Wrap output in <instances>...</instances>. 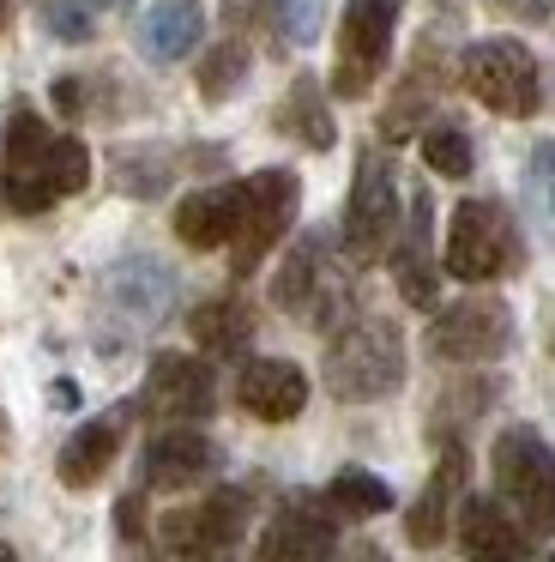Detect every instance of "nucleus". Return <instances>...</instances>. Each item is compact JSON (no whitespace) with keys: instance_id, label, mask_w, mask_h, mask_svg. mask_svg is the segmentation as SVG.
I'll return each mask as SVG.
<instances>
[{"instance_id":"f257e3e1","label":"nucleus","mask_w":555,"mask_h":562,"mask_svg":"<svg viewBox=\"0 0 555 562\" xmlns=\"http://www.w3.org/2000/svg\"><path fill=\"white\" fill-rule=\"evenodd\" d=\"M91 182V151L84 139L55 134L36 110H12L7 139H0V194L19 218H36V212L72 200Z\"/></svg>"},{"instance_id":"f03ea898","label":"nucleus","mask_w":555,"mask_h":562,"mask_svg":"<svg viewBox=\"0 0 555 562\" xmlns=\"http://www.w3.org/2000/svg\"><path fill=\"white\" fill-rule=\"evenodd\" d=\"M326 387L344 405H369L405 387V333L386 315L344 321L338 339L326 345Z\"/></svg>"},{"instance_id":"7ed1b4c3","label":"nucleus","mask_w":555,"mask_h":562,"mask_svg":"<svg viewBox=\"0 0 555 562\" xmlns=\"http://www.w3.org/2000/svg\"><path fill=\"white\" fill-rule=\"evenodd\" d=\"M458 86H465L483 110L507 115V122H525V115H537V103H543L537 61H531V49L513 43V37L465 43V55H458Z\"/></svg>"},{"instance_id":"20e7f679","label":"nucleus","mask_w":555,"mask_h":562,"mask_svg":"<svg viewBox=\"0 0 555 562\" xmlns=\"http://www.w3.org/2000/svg\"><path fill=\"white\" fill-rule=\"evenodd\" d=\"M302 182L296 170H253L236 182V231H229V272L248 279L278 243H284L290 218H296Z\"/></svg>"},{"instance_id":"39448f33","label":"nucleus","mask_w":555,"mask_h":562,"mask_svg":"<svg viewBox=\"0 0 555 562\" xmlns=\"http://www.w3.org/2000/svg\"><path fill=\"white\" fill-rule=\"evenodd\" d=\"M272 303L284 308V315H296V321L326 327V333L344 327V315H350V284H344V272L332 267V236H326V231H308L296 248H290V260L278 267Z\"/></svg>"},{"instance_id":"423d86ee","label":"nucleus","mask_w":555,"mask_h":562,"mask_svg":"<svg viewBox=\"0 0 555 562\" xmlns=\"http://www.w3.org/2000/svg\"><path fill=\"white\" fill-rule=\"evenodd\" d=\"M495 490L519 508L525 532H550L555 538V448L537 436L531 424H513L495 436Z\"/></svg>"},{"instance_id":"0eeeda50","label":"nucleus","mask_w":555,"mask_h":562,"mask_svg":"<svg viewBox=\"0 0 555 562\" xmlns=\"http://www.w3.org/2000/svg\"><path fill=\"white\" fill-rule=\"evenodd\" d=\"M393 243H398V170L381 146H362L344 206V255L350 267H374Z\"/></svg>"},{"instance_id":"6e6552de","label":"nucleus","mask_w":555,"mask_h":562,"mask_svg":"<svg viewBox=\"0 0 555 562\" xmlns=\"http://www.w3.org/2000/svg\"><path fill=\"white\" fill-rule=\"evenodd\" d=\"M441 267L465 284H489L519 267V231L513 212L501 200H458L453 224H446V255Z\"/></svg>"},{"instance_id":"1a4fd4ad","label":"nucleus","mask_w":555,"mask_h":562,"mask_svg":"<svg viewBox=\"0 0 555 562\" xmlns=\"http://www.w3.org/2000/svg\"><path fill=\"white\" fill-rule=\"evenodd\" d=\"M405 0H350L338 19V55H332V91L338 98H362L374 79L386 74V49Z\"/></svg>"},{"instance_id":"9d476101","label":"nucleus","mask_w":555,"mask_h":562,"mask_svg":"<svg viewBox=\"0 0 555 562\" xmlns=\"http://www.w3.org/2000/svg\"><path fill=\"white\" fill-rule=\"evenodd\" d=\"M241 526H248V496L241 490H212L193 508L163 514V550L175 562H229V550L241 544Z\"/></svg>"},{"instance_id":"9b49d317","label":"nucleus","mask_w":555,"mask_h":562,"mask_svg":"<svg viewBox=\"0 0 555 562\" xmlns=\"http://www.w3.org/2000/svg\"><path fill=\"white\" fill-rule=\"evenodd\" d=\"M513 345V308L501 296H465L429 321V351L441 363H495Z\"/></svg>"},{"instance_id":"f8f14e48","label":"nucleus","mask_w":555,"mask_h":562,"mask_svg":"<svg viewBox=\"0 0 555 562\" xmlns=\"http://www.w3.org/2000/svg\"><path fill=\"white\" fill-rule=\"evenodd\" d=\"M217 405L212 387V369L188 351H157L151 369H145V387H139V412L151 424H205Z\"/></svg>"},{"instance_id":"ddd939ff","label":"nucleus","mask_w":555,"mask_h":562,"mask_svg":"<svg viewBox=\"0 0 555 562\" xmlns=\"http://www.w3.org/2000/svg\"><path fill=\"white\" fill-rule=\"evenodd\" d=\"M338 550V526H332V502L314 496H290L284 508L265 520L253 562H332Z\"/></svg>"},{"instance_id":"4468645a","label":"nucleus","mask_w":555,"mask_h":562,"mask_svg":"<svg viewBox=\"0 0 555 562\" xmlns=\"http://www.w3.org/2000/svg\"><path fill=\"white\" fill-rule=\"evenodd\" d=\"M217 448L193 424H163L139 453V490H193L200 477H212Z\"/></svg>"},{"instance_id":"2eb2a0df","label":"nucleus","mask_w":555,"mask_h":562,"mask_svg":"<svg viewBox=\"0 0 555 562\" xmlns=\"http://www.w3.org/2000/svg\"><path fill=\"white\" fill-rule=\"evenodd\" d=\"M236 405L260 424H290L308 405V375L290 357H248L236 375Z\"/></svg>"},{"instance_id":"dca6fc26","label":"nucleus","mask_w":555,"mask_h":562,"mask_svg":"<svg viewBox=\"0 0 555 562\" xmlns=\"http://www.w3.org/2000/svg\"><path fill=\"white\" fill-rule=\"evenodd\" d=\"M103 291L133 327H157V321L169 315V303H175V272H169L163 260H151V255H127V260L109 267Z\"/></svg>"},{"instance_id":"f3484780","label":"nucleus","mask_w":555,"mask_h":562,"mask_svg":"<svg viewBox=\"0 0 555 562\" xmlns=\"http://www.w3.org/2000/svg\"><path fill=\"white\" fill-rule=\"evenodd\" d=\"M458 544L471 562H531V538L495 496H465L458 508Z\"/></svg>"},{"instance_id":"a211bd4d","label":"nucleus","mask_w":555,"mask_h":562,"mask_svg":"<svg viewBox=\"0 0 555 562\" xmlns=\"http://www.w3.org/2000/svg\"><path fill=\"white\" fill-rule=\"evenodd\" d=\"M127 417H133V405H115V412H103V417H91V424H79L67 436V448H60V460H55V472H60V484L67 490H91L97 477L115 465V453H121V429H127Z\"/></svg>"},{"instance_id":"6ab92c4d","label":"nucleus","mask_w":555,"mask_h":562,"mask_svg":"<svg viewBox=\"0 0 555 562\" xmlns=\"http://www.w3.org/2000/svg\"><path fill=\"white\" fill-rule=\"evenodd\" d=\"M458 484H465V448H458V441H446L441 460H434V472H429V484H422V496L410 502V514H405V538L417 550H434L446 538Z\"/></svg>"},{"instance_id":"aec40b11","label":"nucleus","mask_w":555,"mask_h":562,"mask_svg":"<svg viewBox=\"0 0 555 562\" xmlns=\"http://www.w3.org/2000/svg\"><path fill=\"white\" fill-rule=\"evenodd\" d=\"M200 37H205L200 0H157V7H145V19H139V55L157 61V67L188 61Z\"/></svg>"},{"instance_id":"412c9836","label":"nucleus","mask_w":555,"mask_h":562,"mask_svg":"<svg viewBox=\"0 0 555 562\" xmlns=\"http://www.w3.org/2000/svg\"><path fill=\"white\" fill-rule=\"evenodd\" d=\"M429 236H434V200L417 194L410 200V231L393 248V279L410 308H434V291H441L434 284V260H429Z\"/></svg>"},{"instance_id":"4be33fe9","label":"nucleus","mask_w":555,"mask_h":562,"mask_svg":"<svg viewBox=\"0 0 555 562\" xmlns=\"http://www.w3.org/2000/svg\"><path fill=\"white\" fill-rule=\"evenodd\" d=\"M229 231H236V182L217 188H193L188 200L175 206V236L188 248H229Z\"/></svg>"},{"instance_id":"5701e85b","label":"nucleus","mask_w":555,"mask_h":562,"mask_svg":"<svg viewBox=\"0 0 555 562\" xmlns=\"http://www.w3.org/2000/svg\"><path fill=\"white\" fill-rule=\"evenodd\" d=\"M272 122H278V134L302 139L308 151H332L338 146V127H332V110H326V91L314 86L308 74L290 79V91H284V103H278Z\"/></svg>"},{"instance_id":"b1692460","label":"nucleus","mask_w":555,"mask_h":562,"mask_svg":"<svg viewBox=\"0 0 555 562\" xmlns=\"http://www.w3.org/2000/svg\"><path fill=\"white\" fill-rule=\"evenodd\" d=\"M193 339H200V351L212 357H241L253 339V308L241 303V296H212V303H200L188 315Z\"/></svg>"},{"instance_id":"393cba45","label":"nucleus","mask_w":555,"mask_h":562,"mask_svg":"<svg viewBox=\"0 0 555 562\" xmlns=\"http://www.w3.org/2000/svg\"><path fill=\"white\" fill-rule=\"evenodd\" d=\"M326 502H332V514H350V520H374V514L393 508V490H386V477L362 472V465H338V477L326 484Z\"/></svg>"},{"instance_id":"a878e982","label":"nucleus","mask_w":555,"mask_h":562,"mask_svg":"<svg viewBox=\"0 0 555 562\" xmlns=\"http://www.w3.org/2000/svg\"><path fill=\"white\" fill-rule=\"evenodd\" d=\"M429 86H441V67H434V55H429V49H422V61L410 67V74H405V86H398V103L381 115V134H386V146H393V139H405L410 127L422 122V110H429V98H434Z\"/></svg>"},{"instance_id":"bb28decb","label":"nucleus","mask_w":555,"mask_h":562,"mask_svg":"<svg viewBox=\"0 0 555 562\" xmlns=\"http://www.w3.org/2000/svg\"><path fill=\"white\" fill-rule=\"evenodd\" d=\"M422 164H429L434 176H446V182H465L471 164H477V151H471V134L458 122H434L429 134H422Z\"/></svg>"},{"instance_id":"cd10ccee","label":"nucleus","mask_w":555,"mask_h":562,"mask_svg":"<svg viewBox=\"0 0 555 562\" xmlns=\"http://www.w3.org/2000/svg\"><path fill=\"white\" fill-rule=\"evenodd\" d=\"M248 79V43L241 37H224L212 55H205V67H200V91H205V103H224L229 91Z\"/></svg>"},{"instance_id":"c85d7f7f","label":"nucleus","mask_w":555,"mask_h":562,"mask_svg":"<svg viewBox=\"0 0 555 562\" xmlns=\"http://www.w3.org/2000/svg\"><path fill=\"white\" fill-rule=\"evenodd\" d=\"M525 200L537 212V224L555 236V139H537L525 158Z\"/></svg>"},{"instance_id":"c756f323","label":"nucleus","mask_w":555,"mask_h":562,"mask_svg":"<svg viewBox=\"0 0 555 562\" xmlns=\"http://www.w3.org/2000/svg\"><path fill=\"white\" fill-rule=\"evenodd\" d=\"M97 13H103V0H48L43 31L55 43H91L97 37Z\"/></svg>"},{"instance_id":"7c9ffc66","label":"nucleus","mask_w":555,"mask_h":562,"mask_svg":"<svg viewBox=\"0 0 555 562\" xmlns=\"http://www.w3.org/2000/svg\"><path fill=\"white\" fill-rule=\"evenodd\" d=\"M272 19H278V37H284L290 49H308L326 25V0H278Z\"/></svg>"},{"instance_id":"2f4dec72","label":"nucleus","mask_w":555,"mask_h":562,"mask_svg":"<svg viewBox=\"0 0 555 562\" xmlns=\"http://www.w3.org/2000/svg\"><path fill=\"white\" fill-rule=\"evenodd\" d=\"M115 182L127 188V194H139V200H151V194H163V182H169V164L163 158H115Z\"/></svg>"},{"instance_id":"473e14b6","label":"nucleus","mask_w":555,"mask_h":562,"mask_svg":"<svg viewBox=\"0 0 555 562\" xmlns=\"http://www.w3.org/2000/svg\"><path fill=\"white\" fill-rule=\"evenodd\" d=\"M489 7L507 19H525V25H543V19H550V0H489Z\"/></svg>"},{"instance_id":"72a5a7b5","label":"nucleus","mask_w":555,"mask_h":562,"mask_svg":"<svg viewBox=\"0 0 555 562\" xmlns=\"http://www.w3.org/2000/svg\"><path fill=\"white\" fill-rule=\"evenodd\" d=\"M115 520H121V538H139L145 532V496H121Z\"/></svg>"},{"instance_id":"f704fd0d","label":"nucleus","mask_w":555,"mask_h":562,"mask_svg":"<svg viewBox=\"0 0 555 562\" xmlns=\"http://www.w3.org/2000/svg\"><path fill=\"white\" fill-rule=\"evenodd\" d=\"M344 562H393V557H386L381 544H369V538H356V544H350V557H344Z\"/></svg>"},{"instance_id":"c9c22d12","label":"nucleus","mask_w":555,"mask_h":562,"mask_svg":"<svg viewBox=\"0 0 555 562\" xmlns=\"http://www.w3.org/2000/svg\"><path fill=\"white\" fill-rule=\"evenodd\" d=\"M48 400H55V405H60V412H72V405H79V387H72V381H67V375H60V381H55V387H48Z\"/></svg>"},{"instance_id":"e433bc0d","label":"nucleus","mask_w":555,"mask_h":562,"mask_svg":"<svg viewBox=\"0 0 555 562\" xmlns=\"http://www.w3.org/2000/svg\"><path fill=\"white\" fill-rule=\"evenodd\" d=\"M7 19H12V0H0V31H7Z\"/></svg>"},{"instance_id":"4c0bfd02","label":"nucleus","mask_w":555,"mask_h":562,"mask_svg":"<svg viewBox=\"0 0 555 562\" xmlns=\"http://www.w3.org/2000/svg\"><path fill=\"white\" fill-rule=\"evenodd\" d=\"M0 562H19V557H12V544H0Z\"/></svg>"},{"instance_id":"58836bf2","label":"nucleus","mask_w":555,"mask_h":562,"mask_svg":"<svg viewBox=\"0 0 555 562\" xmlns=\"http://www.w3.org/2000/svg\"><path fill=\"white\" fill-rule=\"evenodd\" d=\"M543 562H555V557H543Z\"/></svg>"}]
</instances>
